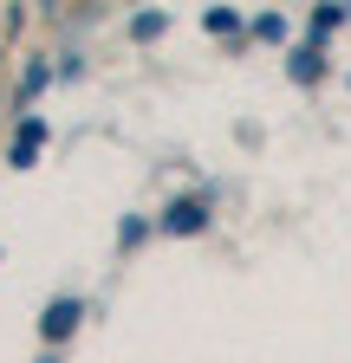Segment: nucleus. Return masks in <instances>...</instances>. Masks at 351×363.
I'll list each match as a JSON object with an SVG mask.
<instances>
[{
  "instance_id": "nucleus-4",
  "label": "nucleus",
  "mask_w": 351,
  "mask_h": 363,
  "mask_svg": "<svg viewBox=\"0 0 351 363\" xmlns=\"http://www.w3.org/2000/svg\"><path fill=\"white\" fill-rule=\"evenodd\" d=\"M163 26H169V20H163V13H137V20H130V33H137V39H156V33H163Z\"/></svg>"
},
{
  "instance_id": "nucleus-5",
  "label": "nucleus",
  "mask_w": 351,
  "mask_h": 363,
  "mask_svg": "<svg viewBox=\"0 0 351 363\" xmlns=\"http://www.w3.org/2000/svg\"><path fill=\"white\" fill-rule=\"evenodd\" d=\"M208 26H215V33H234L241 20H234V7H215V13H208Z\"/></svg>"
},
{
  "instance_id": "nucleus-2",
  "label": "nucleus",
  "mask_w": 351,
  "mask_h": 363,
  "mask_svg": "<svg viewBox=\"0 0 351 363\" xmlns=\"http://www.w3.org/2000/svg\"><path fill=\"white\" fill-rule=\"evenodd\" d=\"M208 227V208L202 201H169L163 208V234H202Z\"/></svg>"
},
{
  "instance_id": "nucleus-1",
  "label": "nucleus",
  "mask_w": 351,
  "mask_h": 363,
  "mask_svg": "<svg viewBox=\"0 0 351 363\" xmlns=\"http://www.w3.org/2000/svg\"><path fill=\"white\" fill-rule=\"evenodd\" d=\"M78 318H85V305H78V298H53V305H46V318H39V337H46V344L72 337V331H78Z\"/></svg>"
},
{
  "instance_id": "nucleus-3",
  "label": "nucleus",
  "mask_w": 351,
  "mask_h": 363,
  "mask_svg": "<svg viewBox=\"0 0 351 363\" xmlns=\"http://www.w3.org/2000/svg\"><path fill=\"white\" fill-rule=\"evenodd\" d=\"M293 78H299V84L319 78V52H313V45H299V52H293Z\"/></svg>"
},
{
  "instance_id": "nucleus-6",
  "label": "nucleus",
  "mask_w": 351,
  "mask_h": 363,
  "mask_svg": "<svg viewBox=\"0 0 351 363\" xmlns=\"http://www.w3.org/2000/svg\"><path fill=\"white\" fill-rule=\"evenodd\" d=\"M338 20H345V7H319V13H313V26H319V33H332Z\"/></svg>"
}]
</instances>
